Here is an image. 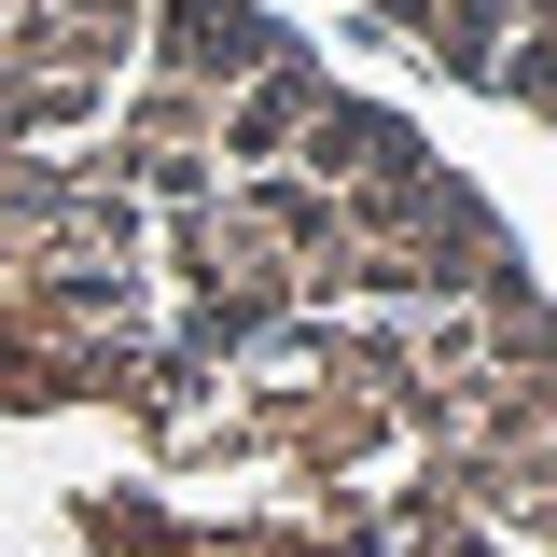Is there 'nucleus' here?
Listing matches in <instances>:
<instances>
[{"mask_svg":"<svg viewBox=\"0 0 557 557\" xmlns=\"http://www.w3.org/2000/svg\"><path fill=\"white\" fill-rule=\"evenodd\" d=\"M0 557H557V293L265 0H0Z\"/></svg>","mask_w":557,"mask_h":557,"instance_id":"obj_1","label":"nucleus"},{"mask_svg":"<svg viewBox=\"0 0 557 557\" xmlns=\"http://www.w3.org/2000/svg\"><path fill=\"white\" fill-rule=\"evenodd\" d=\"M348 14H376L432 70H460L474 98H516L557 126V0H348Z\"/></svg>","mask_w":557,"mask_h":557,"instance_id":"obj_2","label":"nucleus"}]
</instances>
